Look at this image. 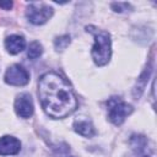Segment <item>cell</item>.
<instances>
[{
    "label": "cell",
    "instance_id": "obj_4",
    "mask_svg": "<svg viewBox=\"0 0 157 157\" xmlns=\"http://www.w3.org/2000/svg\"><path fill=\"white\" fill-rule=\"evenodd\" d=\"M53 15V9L45 4L31 2L27 7L26 16L28 21L33 25H43Z\"/></svg>",
    "mask_w": 157,
    "mask_h": 157
},
{
    "label": "cell",
    "instance_id": "obj_5",
    "mask_svg": "<svg viewBox=\"0 0 157 157\" xmlns=\"http://www.w3.org/2000/svg\"><path fill=\"white\" fill-rule=\"evenodd\" d=\"M29 81L28 71L21 65H12L6 70L5 82L12 86H25Z\"/></svg>",
    "mask_w": 157,
    "mask_h": 157
},
{
    "label": "cell",
    "instance_id": "obj_1",
    "mask_svg": "<svg viewBox=\"0 0 157 157\" xmlns=\"http://www.w3.org/2000/svg\"><path fill=\"white\" fill-rule=\"evenodd\" d=\"M38 96L44 112L52 118H65L77 108L71 86L56 72H47L39 78Z\"/></svg>",
    "mask_w": 157,
    "mask_h": 157
},
{
    "label": "cell",
    "instance_id": "obj_13",
    "mask_svg": "<svg viewBox=\"0 0 157 157\" xmlns=\"http://www.w3.org/2000/svg\"><path fill=\"white\" fill-rule=\"evenodd\" d=\"M146 157H147V156H146Z\"/></svg>",
    "mask_w": 157,
    "mask_h": 157
},
{
    "label": "cell",
    "instance_id": "obj_12",
    "mask_svg": "<svg viewBox=\"0 0 157 157\" xmlns=\"http://www.w3.org/2000/svg\"><path fill=\"white\" fill-rule=\"evenodd\" d=\"M0 7H2V9H5V10H10L11 7H12V2L11 1H0Z\"/></svg>",
    "mask_w": 157,
    "mask_h": 157
},
{
    "label": "cell",
    "instance_id": "obj_2",
    "mask_svg": "<svg viewBox=\"0 0 157 157\" xmlns=\"http://www.w3.org/2000/svg\"><path fill=\"white\" fill-rule=\"evenodd\" d=\"M87 32L92 33L94 36V44L92 48V59L98 66L105 65L112 55V49H110V36L108 32L98 29L93 26L87 27Z\"/></svg>",
    "mask_w": 157,
    "mask_h": 157
},
{
    "label": "cell",
    "instance_id": "obj_3",
    "mask_svg": "<svg viewBox=\"0 0 157 157\" xmlns=\"http://www.w3.org/2000/svg\"><path fill=\"white\" fill-rule=\"evenodd\" d=\"M107 105H108V118L114 125H120L125 120V118L132 112V107L119 97L109 98Z\"/></svg>",
    "mask_w": 157,
    "mask_h": 157
},
{
    "label": "cell",
    "instance_id": "obj_11",
    "mask_svg": "<svg viewBox=\"0 0 157 157\" xmlns=\"http://www.w3.org/2000/svg\"><path fill=\"white\" fill-rule=\"evenodd\" d=\"M70 43V37L69 36H63L55 39V48L58 50H63L66 48V45Z\"/></svg>",
    "mask_w": 157,
    "mask_h": 157
},
{
    "label": "cell",
    "instance_id": "obj_8",
    "mask_svg": "<svg viewBox=\"0 0 157 157\" xmlns=\"http://www.w3.org/2000/svg\"><path fill=\"white\" fill-rule=\"evenodd\" d=\"M25 47H26V40L22 36L13 34L5 39V48L7 49V52L10 54H17V53L22 52L25 49Z\"/></svg>",
    "mask_w": 157,
    "mask_h": 157
},
{
    "label": "cell",
    "instance_id": "obj_6",
    "mask_svg": "<svg viewBox=\"0 0 157 157\" xmlns=\"http://www.w3.org/2000/svg\"><path fill=\"white\" fill-rule=\"evenodd\" d=\"M33 101L28 93H21L15 101V110L21 118H29L33 114Z\"/></svg>",
    "mask_w": 157,
    "mask_h": 157
},
{
    "label": "cell",
    "instance_id": "obj_7",
    "mask_svg": "<svg viewBox=\"0 0 157 157\" xmlns=\"http://www.w3.org/2000/svg\"><path fill=\"white\" fill-rule=\"evenodd\" d=\"M21 144L13 136H2L0 137V155L1 156H10L16 155L20 152Z\"/></svg>",
    "mask_w": 157,
    "mask_h": 157
},
{
    "label": "cell",
    "instance_id": "obj_10",
    "mask_svg": "<svg viewBox=\"0 0 157 157\" xmlns=\"http://www.w3.org/2000/svg\"><path fill=\"white\" fill-rule=\"evenodd\" d=\"M43 53V48L38 42H32L28 45V50H27V56L32 60L37 59L40 56V54Z\"/></svg>",
    "mask_w": 157,
    "mask_h": 157
},
{
    "label": "cell",
    "instance_id": "obj_9",
    "mask_svg": "<svg viewBox=\"0 0 157 157\" xmlns=\"http://www.w3.org/2000/svg\"><path fill=\"white\" fill-rule=\"evenodd\" d=\"M74 129L77 134H80L85 137H92L94 135V128H93L92 123L86 118L77 119L74 123Z\"/></svg>",
    "mask_w": 157,
    "mask_h": 157
}]
</instances>
